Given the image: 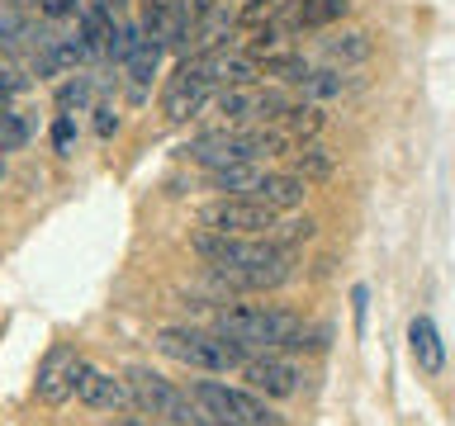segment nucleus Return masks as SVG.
<instances>
[{"instance_id": "20", "label": "nucleus", "mask_w": 455, "mask_h": 426, "mask_svg": "<svg viewBox=\"0 0 455 426\" xmlns=\"http://www.w3.org/2000/svg\"><path fill=\"white\" fill-rule=\"evenodd\" d=\"M162 43H156V38H142L138 43V52L133 57H128V81H133V99H142V95H148V85H152V76H156V62H162Z\"/></svg>"}, {"instance_id": "29", "label": "nucleus", "mask_w": 455, "mask_h": 426, "mask_svg": "<svg viewBox=\"0 0 455 426\" xmlns=\"http://www.w3.org/2000/svg\"><path fill=\"white\" fill-rule=\"evenodd\" d=\"M52 147L62 152V156L76 147V123H71V114H57V123H52Z\"/></svg>"}, {"instance_id": "17", "label": "nucleus", "mask_w": 455, "mask_h": 426, "mask_svg": "<svg viewBox=\"0 0 455 426\" xmlns=\"http://www.w3.org/2000/svg\"><path fill=\"white\" fill-rule=\"evenodd\" d=\"M327 128V109L318 105V99H299V105H290L280 114V133L284 138H299V142H308V138H318Z\"/></svg>"}, {"instance_id": "11", "label": "nucleus", "mask_w": 455, "mask_h": 426, "mask_svg": "<svg viewBox=\"0 0 455 426\" xmlns=\"http://www.w3.org/2000/svg\"><path fill=\"white\" fill-rule=\"evenodd\" d=\"M351 0H294V5H280V28L284 34H304V28H327L337 20H347Z\"/></svg>"}, {"instance_id": "14", "label": "nucleus", "mask_w": 455, "mask_h": 426, "mask_svg": "<svg viewBox=\"0 0 455 426\" xmlns=\"http://www.w3.org/2000/svg\"><path fill=\"white\" fill-rule=\"evenodd\" d=\"M408 351H412V360H418V369L427 379H436L441 369H446V341H441L436 322L427 318V312H418V318L408 322Z\"/></svg>"}, {"instance_id": "19", "label": "nucleus", "mask_w": 455, "mask_h": 426, "mask_svg": "<svg viewBox=\"0 0 455 426\" xmlns=\"http://www.w3.org/2000/svg\"><path fill=\"white\" fill-rule=\"evenodd\" d=\"M323 52L332 67H351V62H365V57L375 52V43H370V34H361V28H341V34L323 38Z\"/></svg>"}, {"instance_id": "30", "label": "nucleus", "mask_w": 455, "mask_h": 426, "mask_svg": "<svg viewBox=\"0 0 455 426\" xmlns=\"http://www.w3.org/2000/svg\"><path fill=\"white\" fill-rule=\"evenodd\" d=\"M38 10L48 14V20H71V14L81 10V0H38Z\"/></svg>"}, {"instance_id": "10", "label": "nucleus", "mask_w": 455, "mask_h": 426, "mask_svg": "<svg viewBox=\"0 0 455 426\" xmlns=\"http://www.w3.org/2000/svg\"><path fill=\"white\" fill-rule=\"evenodd\" d=\"M242 379H247L251 393H266V398H294L304 375L290 365V360H275V355H261V360H247L242 365Z\"/></svg>"}, {"instance_id": "9", "label": "nucleus", "mask_w": 455, "mask_h": 426, "mask_svg": "<svg viewBox=\"0 0 455 426\" xmlns=\"http://www.w3.org/2000/svg\"><path fill=\"white\" fill-rule=\"evenodd\" d=\"M76 398H81L85 407H95V412L133 407V393H128L124 379H114V375H105V369H95V365H85V360L76 369Z\"/></svg>"}, {"instance_id": "31", "label": "nucleus", "mask_w": 455, "mask_h": 426, "mask_svg": "<svg viewBox=\"0 0 455 426\" xmlns=\"http://www.w3.org/2000/svg\"><path fill=\"white\" fill-rule=\"evenodd\" d=\"M114 128H119V114H114V105H95V133H100V138H114Z\"/></svg>"}, {"instance_id": "3", "label": "nucleus", "mask_w": 455, "mask_h": 426, "mask_svg": "<svg viewBox=\"0 0 455 426\" xmlns=\"http://www.w3.org/2000/svg\"><path fill=\"white\" fill-rule=\"evenodd\" d=\"M124 383H128V393H133V407L152 412V417H162L171 426H213L204 417V407H199L190 393L171 389V383L156 375V369H148V365H133Z\"/></svg>"}, {"instance_id": "4", "label": "nucleus", "mask_w": 455, "mask_h": 426, "mask_svg": "<svg viewBox=\"0 0 455 426\" xmlns=\"http://www.w3.org/2000/svg\"><path fill=\"white\" fill-rule=\"evenodd\" d=\"M190 398L204 407V417L213 426H280V417L266 407V398L251 389H228V383L199 379L190 383Z\"/></svg>"}, {"instance_id": "5", "label": "nucleus", "mask_w": 455, "mask_h": 426, "mask_svg": "<svg viewBox=\"0 0 455 426\" xmlns=\"http://www.w3.org/2000/svg\"><path fill=\"white\" fill-rule=\"evenodd\" d=\"M219 95V76H213V52H190L185 62L176 67V76L166 81L162 91V114L171 123H185L195 119L209 99Z\"/></svg>"}, {"instance_id": "28", "label": "nucleus", "mask_w": 455, "mask_h": 426, "mask_svg": "<svg viewBox=\"0 0 455 426\" xmlns=\"http://www.w3.org/2000/svg\"><path fill=\"white\" fill-rule=\"evenodd\" d=\"M91 76H71V81H62V91H57V105H62V114L67 109H81V105H91Z\"/></svg>"}, {"instance_id": "27", "label": "nucleus", "mask_w": 455, "mask_h": 426, "mask_svg": "<svg viewBox=\"0 0 455 426\" xmlns=\"http://www.w3.org/2000/svg\"><path fill=\"white\" fill-rule=\"evenodd\" d=\"M142 38H148V34H142V24H119V34H114V43H109V62H128V57H133L138 52V43Z\"/></svg>"}, {"instance_id": "21", "label": "nucleus", "mask_w": 455, "mask_h": 426, "mask_svg": "<svg viewBox=\"0 0 455 426\" xmlns=\"http://www.w3.org/2000/svg\"><path fill=\"white\" fill-rule=\"evenodd\" d=\"M261 176H266L261 162H233V166L209 170V185H213V190H223V194H251V185Z\"/></svg>"}, {"instance_id": "6", "label": "nucleus", "mask_w": 455, "mask_h": 426, "mask_svg": "<svg viewBox=\"0 0 455 426\" xmlns=\"http://www.w3.org/2000/svg\"><path fill=\"white\" fill-rule=\"evenodd\" d=\"M195 251L209 261V270H261V265H275L284 256H294V251L275 247L270 237L266 241L261 237H228V233H204V227L195 233Z\"/></svg>"}, {"instance_id": "12", "label": "nucleus", "mask_w": 455, "mask_h": 426, "mask_svg": "<svg viewBox=\"0 0 455 426\" xmlns=\"http://www.w3.org/2000/svg\"><path fill=\"white\" fill-rule=\"evenodd\" d=\"M304 194H308V180H299L294 170H266V176L251 185L247 199L266 204L270 213H290V209L304 204Z\"/></svg>"}, {"instance_id": "2", "label": "nucleus", "mask_w": 455, "mask_h": 426, "mask_svg": "<svg viewBox=\"0 0 455 426\" xmlns=\"http://www.w3.org/2000/svg\"><path fill=\"white\" fill-rule=\"evenodd\" d=\"M152 346L176 365H190V369H204V375H228V369H242L247 365V351L237 341H228L219 332H204V327H162L152 336Z\"/></svg>"}, {"instance_id": "18", "label": "nucleus", "mask_w": 455, "mask_h": 426, "mask_svg": "<svg viewBox=\"0 0 455 426\" xmlns=\"http://www.w3.org/2000/svg\"><path fill=\"white\" fill-rule=\"evenodd\" d=\"M213 76H219V91H223V85H256V81H261V62H256L251 52L219 48V52H213Z\"/></svg>"}, {"instance_id": "32", "label": "nucleus", "mask_w": 455, "mask_h": 426, "mask_svg": "<svg viewBox=\"0 0 455 426\" xmlns=\"http://www.w3.org/2000/svg\"><path fill=\"white\" fill-rule=\"evenodd\" d=\"M0 34H5V38H24V20L10 5H0Z\"/></svg>"}, {"instance_id": "22", "label": "nucleus", "mask_w": 455, "mask_h": 426, "mask_svg": "<svg viewBox=\"0 0 455 426\" xmlns=\"http://www.w3.org/2000/svg\"><path fill=\"white\" fill-rule=\"evenodd\" d=\"M308 57L304 52H270L261 57V76H275L280 85H304L308 81Z\"/></svg>"}, {"instance_id": "1", "label": "nucleus", "mask_w": 455, "mask_h": 426, "mask_svg": "<svg viewBox=\"0 0 455 426\" xmlns=\"http://www.w3.org/2000/svg\"><path fill=\"white\" fill-rule=\"evenodd\" d=\"M213 332L237 341L242 351H299L304 346V318L299 312H284V308H266V304H237V308H223L213 318Z\"/></svg>"}, {"instance_id": "34", "label": "nucleus", "mask_w": 455, "mask_h": 426, "mask_svg": "<svg viewBox=\"0 0 455 426\" xmlns=\"http://www.w3.org/2000/svg\"><path fill=\"white\" fill-rule=\"evenodd\" d=\"M351 298H355V322L365 327V298H370V294H365V284H355V294H351Z\"/></svg>"}, {"instance_id": "25", "label": "nucleus", "mask_w": 455, "mask_h": 426, "mask_svg": "<svg viewBox=\"0 0 455 426\" xmlns=\"http://www.w3.org/2000/svg\"><path fill=\"white\" fill-rule=\"evenodd\" d=\"M313 233H318V223H313V218H290V223H280L275 233H266V237L275 241V247H284V251H294L299 241H308Z\"/></svg>"}, {"instance_id": "7", "label": "nucleus", "mask_w": 455, "mask_h": 426, "mask_svg": "<svg viewBox=\"0 0 455 426\" xmlns=\"http://www.w3.org/2000/svg\"><path fill=\"white\" fill-rule=\"evenodd\" d=\"M199 227L204 233H228V237H261L275 227V213L247 194H219L209 204H199Z\"/></svg>"}, {"instance_id": "16", "label": "nucleus", "mask_w": 455, "mask_h": 426, "mask_svg": "<svg viewBox=\"0 0 455 426\" xmlns=\"http://www.w3.org/2000/svg\"><path fill=\"white\" fill-rule=\"evenodd\" d=\"M290 170L299 180H327L337 170V152L327 147V142H318V138H308V142H299V152L290 156Z\"/></svg>"}, {"instance_id": "24", "label": "nucleus", "mask_w": 455, "mask_h": 426, "mask_svg": "<svg viewBox=\"0 0 455 426\" xmlns=\"http://www.w3.org/2000/svg\"><path fill=\"white\" fill-rule=\"evenodd\" d=\"M280 5H284V0H247V5L233 14V24L237 28H261V24H270L280 14Z\"/></svg>"}, {"instance_id": "26", "label": "nucleus", "mask_w": 455, "mask_h": 426, "mask_svg": "<svg viewBox=\"0 0 455 426\" xmlns=\"http://www.w3.org/2000/svg\"><path fill=\"white\" fill-rule=\"evenodd\" d=\"M28 142V128H24V119L14 109H5L0 105V152H20Z\"/></svg>"}, {"instance_id": "33", "label": "nucleus", "mask_w": 455, "mask_h": 426, "mask_svg": "<svg viewBox=\"0 0 455 426\" xmlns=\"http://www.w3.org/2000/svg\"><path fill=\"white\" fill-rule=\"evenodd\" d=\"M180 5H185V14H190V20H204V14L223 10V0H180Z\"/></svg>"}, {"instance_id": "23", "label": "nucleus", "mask_w": 455, "mask_h": 426, "mask_svg": "<svg viewBox=\"0 0 455 426\" xmlns=\"http://www.w3.org/2000/svg\"><path fill=\"white\" fill-rule=\"evenodd\" d=\"M351 85V76L341 67H323V71H308V81H304V95L308 99H327V95H341Z\"/></svg>"}, {"instance_id": "15", "label": "nucleus", "mask_w": 455, "mask_h": 426, "mask_svg": "<svg viewBox=\"0 0 455 426\" xmlns=\"http://www.w3.org/2000/svg\"><path fill=\"white\" fill-rule=\"evenodd\" d=\"M76 62H85V48L81 38H43V48L34 57V71L38 76H67V71H76Z\"/></svg>"}, {"instance_id": "8", "label": "nucleus", "mask_w": 455, "mask_h": 426, "mask_svg": "<svg viewBox=\"0 0 455 426\" xmlns=\"http://www.w3.org/2000/svg\"><path fill=\"white\" fill-rule=\"evenodd\" d=\"M76 369H81L76 346H71V341H57V346H48V355H43V365H38L34 393H38L48 407H62L67 398L76 393Z\"/></svg>"}, {"instance_id": "13", "label": "nucleus", "mask_w": 455, "mask_h": 426, "mask_svg": "<svg viewBox=\"0 0 455 426\" xmlns=\"http://www.w3.org/2000/svg\"><path fill=\"white\" fill-rule=\"evenodd\" d=\"M114 34H119V24H114V10L105 0H91V5L76 10V38H81L85 57H109Z\"/></svg>"}]
</instances>
